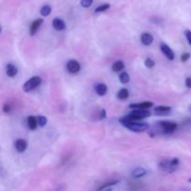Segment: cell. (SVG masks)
Wrapping results in <instances>:
<instances>
[{
  "mask_svg": "<svg viewBox=\"0 0 191 191\" xmlns=\"http://www.w3.org/2000/svg\"><path fill=\"white\" fill-rule=\"evenodd\" d=\"M161 50L169 61H174L175 60V52L173 51V49L166 43H161Z\"/></svg>",
  "mask_w": 191,
  "mask_h": 191,
  "instance_id": "obj_5",
  "label": "cell"
},
{
  "mask_svg": "<svg viewBox=\"0 0 191 191\" xmlns=\"http://www.w3.org/2000/svg\"><path fill=\"white\" fill-rule=\"evenodd\" d=\"M119 81L122 84H128L130 82V76L127 72H122L119 75Z\"/></svg>",
  "mask_w": 191,
  "mask_h": 191,
  "instance_id": "obj_20",
  "label": "cell"
},
{
  "mask_svg": "<svg viewBox=\"0 0 191 191\" xmlns=\"http://www.w3.org/2000/svg\"><path fill=\"white\" fill-rule=\"evenodd\" d=\"M43 19H36L35 21H34L31 25H30V35H35L36 34V32L38 31L39 27L41 26V24L43 23Z\"/></svg>",
  "mask_w": 191,
  "mask_h": 191,
  "instance_id": "obj_9",
  "label": "cell"
},
{
  "mask_svg": "<svg viewBox=\"0 0 191 191\" xmlns=\"http://www.w3.org/2000/svg\"><path fill=\"white\" fill-rule=\"evenodd\" d=\"M110 7V5L109 4H103V5H100L99 7H97L94 10L95 13H99V12H104L105 10H107L108 8Z\"/></svg>",
  "mask_w": 191,
  "mask_h": 191,
  "instance_id": "obj_23",
  "label": "cell"
},
{
  "mask_svg": "<svg viewBox=\"0 0 191 191\" xmlns=\"http://www.w3.org/2000/svg\"><path fill=\"white\" fill-rule=\"evenodd\" d=\"M172 110L171 106H166V105H159V106H155L154 111L157 115H168Z\"/></svg>",
  "mask_w": 191,
  "mask_h": 191,
  "instance_id": "obj_13",
  "label": "cell"
},
{
  "mask_svg": "<svg viewBox=\"0 0 191 191\" xmlns=\"http://www.w3.org/2000/svg\"><path fill=\"white\" fill-rule=\"evenodd\" d=\"M154 105L153 102L147 101V102H142V103H135V104H131L129 105V108L131 109H148Z\"/></svg>",
  "mask_w": 191,
  "mask_h": 191,
  "instance_id": "obj_6",
  "label": "cell"
},
{
  "mask_svg": "<svg viewBox=\"0 0 191 191\" xmlns=\"http://www.w3.org/2000/svg\"><path fill=\"white\" fill-rule=\"evenodd\" d=\"M185 36L189 42V44L191 46V31L190 30H186L185 31Z\"/></svg>",
  "mask_w": 191,
  "mask_h": 191,
  "instance_id": "obj_27",
  "label": "cell"
},
{
  "mask_svg": "<svg viewBox=\"0 0 191 191\" xmlns=\"http://www.w3.org/2000/svg\"><path fill=\"white\" fill-rule=\"evenodd\" d=\"M93 0H81L80 1V5L83 7H89L91 6Z\"/></svg>",
  "mask_w": 191,
  "mask_h": 191,
  "instance_id": "obj_25",
  "label": "cell"
},
{
  "mask_svg": "<svg viewBox=\"0 0 191 191\" xmlns=\"http://www.w3.org/2000/svg\"><path fill=\"white\" fill-rule=\"evenodd\" d=\"M66 69L67 71L70 73V74H77L80 69H81V66H80V63L76 61V60H69L66 63Z\"/></svg>",
  "mask_w": 191,
  "mask_h": 191,
  "instance_id": "obj_4",
  "label": "cell"
},
{
  "mask_svg": "<svg viewBox=\"0 0 191 191\" xmlns=\"http://www.w3.org/2000/svg\"><path fill=\"white\" fill-rule=\"evenodd\" d=\"M6 73H7V77H14L18 74V68L12 63H7V66H6Z\"/></svg>",
  "mask_w": 191,
  "mask_h": 191,
  "instance_id": "obj_14",
  "label": "cell"
},
{
  "mask_svg": "<svg viewBox=\"0 0 191 191\" xmlns=\"http://www.w3.org/2000/svg\"><path fill=\"white\" fill-rule=\"evenodd\" d=\"M119 180H112V181H109V182H106L105 184H104V185H102L96 191H103L105 190V189H109V188H111V187H113V186H116L117 184H119Z\"/></svg>",
  "mask_w": 191,
  "mask_h": 191,
  "instance_id": "obj_19",
  "label": "cell"
},
{
  "mask_svg": "<svg viewBox=\"0 0 191 191\" xmlns=\"http://www.w3.org/2000/svg\"><path fill=\"white\" fill-rule=\"evenodd\" d=\"M103 191H112V189L111 188H109V189H105V190Z\"/></svg>",
  "mask_w": 191,
  "mask_h": 191,
  "instance_id": "obj_31",
  "label": "cell"
},
{
  "mask_svg": "<svg viewBox=\"0 0 191 191\" xmlns=\"http://www.w3.org/2000/svg\"><path fill=\"white\" fill-rule=\"evenodd\" d=\"M11 111V106L8 104H5L3 105V112L4 113H9Z\"/></svg>",
  "mask_w": 191,
  "mask_h": 191,
  "instance_id": "obj_28",
  "label": "cell"
},
{
  "mask_svg": "<svg viewBox=\"0 0 191 191\" xmlns=\"http://www.w3.org/2000/svg\"><path fill=\"white\" fill-rule=\"evenodd\" d=\"M185 85H186V87H187V88L191 89V77H187V78H186Z\"/></svg>",
  "mask_w": 191,
  "mask_h": 191,
  "instance_id": "obj_30",
  "label": "cell"
},
{
  "mask_svg": "<svg viewBox=\"0 0 191 191\" xmlns=\"http://www.w3.org/2000/svg\"><path fill=\"white\" fill-rule=\"evenodd\" d=\"M94 90H95V92L99 96H104L107 92V86L105 83H98L95 85Z\"/></svg>",
  "mask_w": 191,
  "mask_h": 191,
  "instance_id": "obj_15",
  "label": "cell"
},
{
  "mask_svg": "<svg viewBox=\"0 0 191 191\" xmlns=\"http://www.w3.org/2000/svg\"><path fill=\"white\" fill-rule=\"evenodd\" d=\"M125 67V64L122 61H117L112 64V70L115 73H119L120 71H122Z\"/></svg>",
  "mask_w": 191,
  "mask_h": 191,
  "instance_id": "obj_17",
  "label": "cell"
},
{
  "mask_svg": "<svg viewBox=\"0 0 191 191\" xmlns=\"http://www.w3.org/2000/svg\"><path fill=\"white\" fill-rule=\"evenodd\" d=\"M189 182H190V183H191V178H190V179H189Z\"/></svg>",
  "mask_w": 191,
  "mask_h": 191,
  "instance_id": "obj_34",
  "label": "cell"
},
{
  "mask_svg": "<svg viewBox=\"0 0 191 191\" xmlns=\"http://www.w3.org/2000/svg\"><path fill=\"white\" fill-rule=\"evenodd\" d=\"M190 57H191L190 53H189V52H185V53H183V54L181 55V61H182L183 63H185V62L189 61V60L190 59Z\"/></svg>",
  "mask_w": 191,
  "mask_h": 191,
  "instance_id": "obj_26",
  "label": "cell"
},
{
  "mask_svg": "<svg viewBox=\"0 0 191 191\" xmlns=\"http://www.w3.org/2000/svg\"><path fill=\"white\" fill-rule=\"evenodd\" d=\"M129 96H130V92H129V91H128L127 89H125V88L120 89V90L118 91V93H117V97H118L119 99H120V100H126V99L129 98Z\"/></svg>",
  "mask_w": 191,
  "mask_h": 191,
  "instance_id": "obj_18",
  "label": "cell"
},
{
  "mask_svg": "<svg viewBox=\"0 0 191 191\" xmlns=\"http://www.w3.org/2000/svg\"><path fill=\"white\" fill-rule=\"evenodd\" d=\"M106 118V111L105 109H101L100 111V119H105Z\"/></svg>",
  "mask_w": 191,
  "mask_h": 191,
  "instance_id": "obj_29",
  "label": "cell"
},
{
  "mask_svg": "<svg viewBox=\"0 0 191 191\" xmlns=\"http://www.w3.org/2000/svg\"><path fill=\"white\" fill-rule=\"evenodd\" d=\"M36 119H37V125L39 127H44L48 123V119L45 116H37Z\"/></svg>",
  "mask_w": 191,
  "mask_h": 191,
  "instance_id": "obj_22",
  "label": "cell"
},
{
  "mask_svg": "<svg viewBox=\"0 0 191 191\" xmlns=\"http://www.w3.org/2000/svg\"><path fill=\"white\" fill-rule=\"evenodd\" d=\"M159 126L161 128V131L164 134H173L177 130V123L174 121L169 120H161L159 122Z\"/></svg>",
  "mask_w": 191,
  "mask_h": 191,
  "instance_id": "obj_3",
  "label": "cell"
},
{
  "mask_svg": "<svg viewBox=\"0 0 191 191\" xmlns=\"http://www.w3.org/2000/svg\"><path fill=\"white\" fill-rule=\"evenodd\" d=\"M140 40L142 42L143 45L145 46H149L153 43L154 41V37L151 34L149 33H143L140 36Z\"/></svg>",
  "mask_w": 191,
  "mask_h": 191,
  "instance_id": "obj_11",
  "label": "cell"
},
{
  "mask_svg": "<svg viewBox=\"0 0 191 191\" xmlns=\"http://www.w3.org/2000/svg\"><path fill=\"white\" fill-rule=\"evenodd\" d=\"M125 128L133 132V133H144L148 130L149 124L145 122H137V121H123L120 122Z\"/></svg>",
  "mask_w": 191,
  "mask_h": 191,
  "instance_id": "obj_1",
  "label": "cell"
},
{
  "mask_svg": "<svg viewBox=\"0 0 191 191\" xmlns=\"http://www.w3.org/2000/svg\"><path fill=\"white\" fill-rule=\"evenodd\" d=\"M155 64H156L155 61L153 59H151V58H147L145 60V65L147 68H153L155 66Z\"/></svg>",
  "mask_w": 191,
  "mask_h": 191,
  "instance_id": "obj_24",
  "label": "cell"
},
{
  "mask_svg": "<svg viewBox=\"0 0 191 191\" xmlns=\"http://www.w3.org/2000/svg\"><path fill=\"white\" fill-rule=\"evenodd\" d=\"M51 12V7L49 6V5H45L41 7L40 9V14L43 16V17H47L50 14Z\"/></svg>",
  "mask_w": 191,
  "mask_h": 191,
  "instance_id": "obj_21",
  "label": "cell"
},
{
  "mask_svg": "<svg viewBox=\"0 0 191 191\" xmlns=\"http://www.w3.org/2000/svg\"><path fill=\"white\" fill-rule=\"evenodd\" d=\"M28 143L25 139H18L15 142V148L19 153H22L27 149Z\"/></svg>",
  "mask_w": 191,
  "mask_h": 191,
  "instance_id": "obj_7",
  "label": "cell"
},
{
  "mask_svg": "<svg viewBox=\"0 0 191 191\" xmlns=\"http://www.w3.org/2000/svg\"><path fill=\"white\" fill-rule=\"evenodd\" d=\"M1 31H2V29H1V26H0V34H1Z\"/></svg>",
  "mask_w": 191,
  "mask_h": 191,
  "instance_id": "obj_33",
  "label": "cell"
},
{
  "mask_svg": "<svg viewBox=\"0 0 191 191\" xmlns=\"http://www.w3.org/2000/svg\"><path fill=\"white\" fill-rule=\"evenodd\" d=\"M147 174V171L145 168L138 167V168H135V169L132 172L131 176H132L133 179H138V178L144 177Z\"/></svg>",
  "mask_w": 191,
  "mask_h": 191,
  "instance_id": "obj_10",
  "label": "cell"
},
{
  "mask_svg": "<svg viewBox=\"0 0 191 191\" xmlns=\"http://www.w3.org/2000/svg\"><path fill=\"white\" fill-rule=\"evenodd\" d=\"M42 82V79L40 77L38 76H35V77H32L31 78H29L22 86V89H23V91L24 92H30L32 91H34L35 89H36L37 87L40 86Z\"/></svg>",
  "mask_w": 191,
  "mask_h": 191,
  "instance_id": "obj_2",
  "label": "cell"
},
{
  "mask_svg": "<svg viewBox=\"0 0 191 191\" xmlns=\"http://www.w3.org/2000/svg\"><path fill=\"white\" fill-rule=\"evenodd\" d=\"M27 126L31 131H35L37 128V119L35 116H29L27 118Z\"/></svg>",
  "mask_w": 191,
  "mask_h": 191,
  "instance_id": "obj_16",
  "label": "cell"
},
{
  "mask_svg": "<svg viewBox=\"0 0 191 191\" xmlns=\"http://www.w3.org/2000/svg\"><path fill=\"white\" fill-rule=\"evenodd\" d=\"M159 167L160 169H161L162 171L168 172V173H173L175 171H176L175 168H173V166L171 165V160H164L162 161H161L159 163Z\"/></svg>",
  "mask_w": 191,
  "mask_h": 191,
  "instance_id": "obj_8",
  "label": "cell"
},
{
  "mask_svg": "<svg viewBox=\"0 0 191 191\" xmlns=\"http://www.w3.org/2000/svg\"><path fill=\"white\" fill-rule=\"evenodd\" d=\"M52 26H53V28H54L55 30H57V31H63V30L65 29L66 24H65V22L63 21V20H62V19H60V18H55V19H53V21H52Z\"/></svg>",
  "mask_w": 191,
  "mask_h": 191,
  "instance_id": "obj_12",
  "label": "cell"
},
{
  "mask_svg": "<svg viewBox=\"0 0 191 191\" xmlns=\"http://www.w3.org/2000/svg\"><path fill=\"white\" fill-rule=\"evenodd\" d=\"M189 111H190V112H191V105H190V106H189Z\"/></svg>",
  "mask_w": 191,
  "mask_h": 191,
  "instance_id": "obj_32",
  "label": "cell"
}]
</instances>
